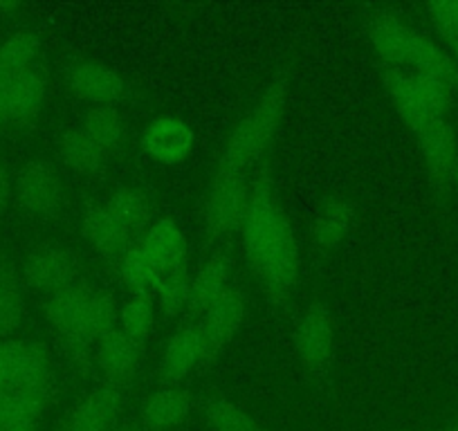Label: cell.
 I'll use <instances>...</instances> for the list:
<instances>
[{
	"label": "cell",
	"instance_id": "cell-1",
	"mask_svg": "<svg viewBox=\"0 0 458 431\" xmlns=\"http://www.w3.org/2000/svg\"><path fill=\"white\" fill-rule=\"evenodd\" d=\"M241 239L254 275L270 297H288L299 272L297 241L267 180H257L252 184Z\"/></svg>",
	"mask_w": 458,
	"mask_h": 431
},
{
	"label": "cell",
	"instance_id": "cell-2",
	"mask_svg": "<svg viewBox=\"0 0 458 431\" xmlns=\"http://www.w3.org/2000/svg\"><path fill=\"white\" fill-rule=\"evenodd\" d=\"M367 32L371 46L385 61V68L425 74L452 92L458 88V65L452 55L391 12H373L367 21Z\"/></svg>",
	"mask_w": 458,
	"mask_h": 431
},
{
	"label": "cell",
	"instance_id": "cell-3",
	"mask_svg": "<svg viewBox=\"0 0 458 431\" xmlns=\"http://www.w3.org/2000/svg\"><path fill=\"white\" fill-rule=\"evenodd\" d=\"M285 97H288L285 81L267 86V90L259 97L257 104L241 117L234 131L229 133L223 153H220L218 169L245 173V169L261 160L281 124V117L285 111Z\"/></svg>",
	"mask_w": 458,
	"mask_h": 431
},
{
	"label": "cell",
	"instance_id": "cell-4",
	"mask_svg": "<svg viewBox=\"0 0 458 431\" xmlns=\"http://www.w3.org/2000/svg\"><path fill=\"white\" fill-rule=\"evenodd\" d=\"M385 88L400 120L413 135L429 122L447 117L452 90L436 79L407 70L385 68Z\"/></svg>",
	"mask_w": 458,
	"mask_h": 431
},
{
	"label": "cell",
	"instance_id": "cell-5",
	"mask_svg": "<svg viewBox=\"0 0 458 431\" xmlns=\"http://www.w3.org/2000/svg\"><path fill=\"white\" fill-rule=\"evenodd\" d=\"M252 184L245 173L234 171H216L205 198V223L216 236H227L241 232L250 207Z\"/></svg>",
	"mask_w": 458,
	"mask_h": 431
},
{
	"label": "cell",
	"instance_id": "cell-6",
	"mask_svg": "<svg viewBox=\"0 0 458 431\" xmlns=\"http://www.w3.org/2000/svg\"><path fill=\"white\" fill-rule=\"evenodd\" d=\"M294 351L303 367L315 376H321L333 355L335 328L333 317L324 303H310L294 324Z\"/></svg>",
	"mask_w": 458,
	"mask_h": 431
},
{
	"label": "cell",
	"instance_id": "cell-7",
	"mask_svg": "<svg viewBox=\"0 0 458 431\" xmlns=\"http://www.w3.org/2000/svg\"><path fill=\"white\" fill-rule=\"evenodd\" d=\"M245 319V301L236 290L229 288L209 310L202 312L196 321L198 335L202 342L205 362L214 359L229 342L234 340Z\"/></svg>",
	"mask_w": 458,
	"mask_h": 431
},
{
	"label": "cell",
	"instance_id": "cell-8",
	"mask_svg": "<svg viewBox=\"0 0 458 431\" xmlns=\"http://www.w3.org/2000/svg\"><path fill=\"white\" fill-rule=\"evenodd\" d=\"M79 261L72 249L61 245H43L28 257L23 266L25 283L43 294H55L77 281Z\"/></svg>",
	"mask_w": 458,
	"mask_h": 431
},
{
	"label": "cell",
	"instance_id": "cell-9",
	"mask_svg": "<svg viewBox=\"0 0 458 431\" xmlns=\"http://www.w3.org/2000/svg\"><path fill=\"white\" fill-rule=\"evenodd\" d=\"M3 364H5L7 391H32V393L50 391V364L41 346L25 340L5 342Z\"/></svg>",
	"mask_w": 458,
	"mask_h": 431
},
{
	"label": "cell",
	"instance_id": "cell-10",
	"mask_svg": "<svg viewBox=\"0 0 458 431\" xmlns=\"http://www.w3.org/2000/svg\"><path fill=\"white\" fill-rule=\"evenodd\" d=\"M196 135L191 126L178 115H160L148 122L142 135V147L151 160L165 166L182 165L193 151Z\"/></svg>",
	"mask_w": 458,
	"mask_h": 431
},
{
	"label": "cell",
	"instance_id": "cell-11",
	"mask_svg": "<svg viewBox=\"0 0 458 431\" xmlns=\"http://www.w3.org/2000/svg\"><path fill=\"white\" fill-rule=\"evenodd\" d=\"M126 386L104 382L92 389L70 413L64 431H117V420L124 407Z\"/></svg>",
	"mask_w": 458,
	"mask_h": 431
},
{
	"label": "cell",
	"instance_id": "cell-12",
	"mask_svg": "<svg viewBox=\"0 0 458 431\" xmlns=\"http://www.w3.org/2000/svg\"><path fill=\"white\" fill-rule=\"evenodd\" d=\"M14 193L21 207L37 216H52L64 205V187L59 175L43 162H30L19 171Z\"/></svg>",
	"mask_w": 458,
	"mask_h": 431
},
{
	"label": "cell",
	"instance_id": "cell-13",
	"mask_svg": "<svg viewBox=\"0 0 458 431\" xmlns=\"http://www.w3.org/2000/svg\"><path fill=\"white\" fill-rule=\"evenodd\" d=\"M70 88L92 106H114L124 97L126 83L120 72L101 61H81L70 70Z\"/></svg>",
	"mask_w": 458,
	"mask_h": 431
},
{
	"label": "cell",
	"instance_id": "cell-14",
	"mask_svg": "<svg viewBox=\"0 0 458 431\" xmlns=\"http://www.w3.org/2000/svg\"><path fill=\"white\" fill-rule=\"evenodd\" d=\"M416 139L431 180L440 187L447 184L452 180V166L458 151L456 133H454V126L449 124L447 117L429 122L425 129L418 131Z\"/></svg>",
	"mask_w": 458,
	"mask_h": 431
},
{
	"label": "cell",
	"instance_id": "cell-15",
	"mask_svg": "<svg viewBox=\"0 0 458 431\" xmlns=\"http://www.w3.org/2000/svg\"><path fill=\"white\" fill-rule=\"evenodd\" d=\"M140 358H142V344L126 337L120 328L97 342L95 362L106 376V382L120 386L129 385L138 371Z\"/></svg>",
	"mask_w": 458,
	"mask_h": 431
},
{
	"label": "cell",
	"instance_id": "cell-16",
	"mask_svg": "<svg viewBox=\"0 0 458 431\" xmlns=\"http://www.w3.org/2000/svg\"><path fill=\"white\" fill-rule=\"evenodd\" d=\"M83 236L90 248L106 261H120L126 249L133 245V236L122 227L113 211L104 205L92 207L83 218Z\"/></svg>",
	"mask_w": 458,
	"mask_h": 431
},
{
	"label": "cell",
	"instance_id": "cell-17",
	"mask_svg": "<svg viewBox=\"0 0 458 431\" xmlns=\"http://www.w3.org/2000/svg\"><path fill=\"white\" fill-rule=\"evenodd\" d=\"M140 248L148 254L160 272L175 270L184 266L187 258V239L180 225L171 218H160L151 223L148 230L140 236Z\"/></svg>",
	"mask_w": 458,
	"mask_h": 431
},
{
	"label": "cell",
	"instance_id": "cell-18",
	"mask_svg": "<svg viewBox=\"0 0 458 431\" xmlns=\"http://www.w3.org/2000/svg\"><path fill=\"white\" fill-rule=\"evenodd\" d=\"M205 362L202 353V342L198 335L196 324L184 326L182 331L175 333L166 344L165 353L160 359V377L166 386H178L189 373L196 371V367Z\"/></svg>",
	"mask_w": 458,
	"mask_h": 431
},
{
	"label": "cell",
	"instance_id": "cell-19",
	"mask_svg": "<svg viewBox=\"0 0 458 431\" xmlns=\"http://www.w3.org/2000/svg\"><path fill=\"white\" fill-rule=\"evenodd\" d=\"M90 294V285L81 283V281H74L72 285L59 290V292H55L47 299V321H50L52 328H55L59 335H64L65 340L77 342L79 331H81L83 312H86Z\"/></svg>",
	"mask_w": 458,
	"mask_h": 431
},
{
	"label": "cell",
	"instance_id": "cell-20",
	"mask_svg": "<svg viewBox=\"0 0 458 431\" xmlns=\"http://www.w3.org/2000/svg\"><path fill=\"white\" fill-rule=\"evenodd\" d=\"M191 395L180 386H166L156 391L151 398L144 402L140 411V422L147 431H174L182 425L191 413Z\"/></svg>",
	"mask_w": 458,
	"mask_h": 431
},
{
	"label": "cell",
	"instance_id": "cell-21",
	"mask_svg": "<svg viewBox=\"0 0 458 431\" xmlns=\"http://www.w3.org/2000/svg\"><path fill=\"white\" fill-rule=\"evenodd\" d=\"M46 97V79L37 70H30V72L16 77L5 90V122L10 124L32 122L43 111Z\"/></svg>",
	"mask_w": 458,
	"mask_h": 431
},
{
	"label": "cell",
	"instance_id": "cell-22",
	"mask_svg": "<svg viewBox=\"0 0 458 431\" xmlns=\"http://www.w3.org/2000/svg\"><path fill=\"white\" fill-rule=\"evenodd\" d=\"M229 290V263L223 257L207 258L191 279L189 312L200 317Z\"/></svg>",
	"mask_w": 458,
	"mask_h": 431
},
{
	"label": "cell",
	"instance_id": "cell-23",
	"mask_svg": "<svg viewBox=\"0 0 458 431\" xmlns=\"http://www.w3.org/2000/svg\"><path fill=\"white\" fill-rule=\"evenodd\" d=\"M47 393L5 391L0 393V431L34 429L47 407Z\"/></svg>",
	"mask_w": 458,
	"mask_h": 431
},
{
	"label": "cell",
	"instance_id": "cell-24",
	"mask_svg": "<svg viewBox=\"0 0 458 431\" xmlns=\"http://www.w3.org/2000/svg\"><path fill=\"white\" fill-rule=\"evenodd\" d=\"M120 324V303L110 292L92 290L88 299L86 312H83L81 331H79L77 344H88V342H99L108 333L117 331Z\"/></svg>",
	"mask_w": 458,
	"mask_h": 431
},
{
	"label": "cell",
	"instance_id": "cell-25",
	"mask_svg": "<svg viewBox=\"0 0 458 431\" xmlns=\"http://www.w3.org/2000/svg\"><path fill=\"white\" fill-rule=\"evenodd\" d=\"M106 207L113 211V216L122 223L131 236H142L151 225V205L148 198L140 189L117 187L106 200Z\"/></svg>",
	"mask_w": 458,
	"mask_h": 431
},
{
	"label": "cell",
	"instance_id": "cell-26",
	"mask_svg": "<svg viewBox=\"0 0 458 431\" xmlns=\"http://www.w3.org/2000/svg\"><path fill=\"white\" fill-rule=\"evenodd\" d=\"M61 160L70 166L72 171L81 175H92L97 171H101L108 162L110 153L106 148H101L90 135L83 133V129L68 131V133L61 138Z\"/></svg>",
	"mask_w": 458,
	"mask_h": 431
},
{
	"label": "cell",
	"instance_id": "cell-27",
	"mask_svg": "<svg viewBox=\"0 0 458 431\" xmlns=\"http://www.w3.org/2000/svg\"><path fill=\"white\" fill-rule=\"evenodd\" d=\"M38 56V37L30 30H19L0 46V86H10L16 77L30 72Z\"/></svg>",
	"mask_w": 458,
	"mask_h": 431
},
{
	"label": "cell",
	"instance_id": "cell-28",
	"mask_svg": "<svg viewBox=\"0 0 458 431\" xmlns=\"http://www.w3.org/2000/svg\"><path fill=\"white\" fill-rule=\"evenodd\" d=\"M353 205L342 198L324 202L317 211L315 223H312V236L321 248H337L346 236H349L351 225H353Z\"/></svg>",
	"mask_w": 458,
	"mask_h": 431
},
{
	"label": "cell",
	"instance_id": "cell-29",
	"mask_svg": "<svg viewBox=\"0 0 458 431\" xmlns=\"http://www.w3.org/2000/svg\"><path fill=\"white\" fill-rule=\"evenodd\" d=\"M81 129L108 153L120 148L126 138L124 117L114 106H92L90 111L83 115Z\"/></svg>",
	"mask_w": 458,
	"mask_h": 431
},
{
	"label": "cell",
	"instance_id": "cell-30",
	"mask_svg": "<svg viewBox=\"0 0 458 431\" xmlns=\"http://www.w3.org/2000/svg\"><path fill=\"white\" fill-rule=\"evenodd\" d=\"M117 266H120L122 281L126 283V288L133 290V294H148V290H156L162 275L156 263L148 258V254L140 248V243L131 245L124 257L117 261Z\"/></svg>",
	"mask_w": 458,
	"mask_h": 431
},
{
	"label": "cell",
	"instance_id": "cell-31",
	"mask_svg": "<svg viewBox=\"0 0 458 431\" xmlns=\"http://www.w3.org/2000/svg\"><path fill=\"white\" fill-rule=\"evenodd\" d=\"M156 321V303L148 294H131L120 306V328L126 337H131L138 344H144L153 331Z\"/></svg>",
	"mask_w": 458,
	"mask_h": 431
},
{
	"label": "cell",
	"instance_id": "cell-32",
	"mask_svg": "<svg viewBox=\"0 0 458 431\" xmlns=\"http://www.w3.org/2000/svg\"><path fill=\"white\" fill-rule=\"evenodd\" d=\"M191 279L193 275L187 266L175 267V270L162 272L160 281L156 285L157 303L162 312L169 317H178L182 310H189V299H191Z\"/></svg>",
	"mask_w": 458,
	"mask_h": 431
},
{
	"label": "cell",
	"instance_id": "cell-33",
	"mask_svg": "<svg viewBox=\"0 0 458 431\" xmlns=\"http://www.w3.org/2000/svg\"><path fill=\"white\" fill-rule=\"evenodd\" d=\"M202 416L211 431H263L243 407L229 400H211L207 402Z\"/></svg>",
	"mask_w": 458,
	"mask_h": 431
},
{
	"label": "cell",
	"instance_id": "cell-34",
	"mask_svg": "<svg viewBox=\"0 0 458 431\" xmlns=\"http://www.w3.org/2000/svg\"><path fill=\"white\" fill-rule=\"evenodd\" d=\"M25 315V299L14 276H0V337L10 335L21 326Z\"/></svg>",
	"mask_w": 458,
	"mask_h": 431
},
{
	"label": "cell",
	"instance_id": "cell-35",
	"mask_svg": "<svg viewBox=\"0 0 458 431\" xmlns=\"http://www.w3.org/2000/svg\"><path fill=\"white\" fill-rule=\"evenodd\" d=\"M431 23L447 41H458V0H438L427 5Z\"/></svg>",
	"mask_w": 458,
	"mask_h": 431
},
{
	"label": "cell",
	"instance_id": "cell-36",
	"mask_svg": "<svg viewBox=\"0 0 458 431\" xmlns=\"http://www.w3.org/2000/svg\"><path fill=\"white\" fill-rule=\"evenodd\" d=\"M12 193H14V184H12L10 173L5 169H0V218H3V214L10 207Z\"/></svg>",
	"mask_w": 458,
	"mask_h": 431
},
{
	"label": "cell",
	"instance_id": "cell-37",
	"mask_svg": "<svg viewBox=\"0 0 458 431\" xmlns=\"http://www.w3.org/2000/svg\"><path fill=\"white\" fill-rule=\"evenodd\" d=\"M3 346H5V342H0V393H5V391H7L5 364H3Z\"/></svg>",
	"mask_w": 458,
	"mask_h": 431
},
{
	"label": "cell",
	"instance_id": "cell-38",
	"mask_svg": "<svg viewBox=\"0 0 458 431\" xmlns=\"http://www.w3.org/2000/svg\"><path fill=\"white\" fill-rule=\"evenodd\" d=\"M21 10V3H0V14H14V12Z\"/></svg>",
	"mask_w": 458,
	"mask_h": 431
},
{
	"label": "cell",
	"instance_id": "cell-39",
	"mask_svg": "<svg viewBox=\"0 0 458 431\" xmlns=\"http://www.w3.org/2000/svg\"><path fill=\"white\" fill-rule=\"evenodd\" d=\"M5 86H0V124L5 122Z\"/></svg>",
	"mask_w": 458,
	"mask_h": 431
},
{
	"label": "cell",
	"instance_id": "cell-40",
	"mask_svg": "<svg viewBox=\"0 0 458 431\" xmlns=\"http://www.w3.org/2000/svg\"><path fill=\"white\" fill-rule=\"evenodd\" d=\"M449 182L454 184V187L458 189V151H456V160H454V166H452V180Z\"/></svg>",
	"mask_w": 458,
	"mask_h": 431
},
{
	"label": "cell",
	"instance_id": "cell-41",
	"mask_svg": "<svg viewBox=\"0 0 458 431\" xmlns=\"http://www.w3.org/2000/svg\"><path fill=\"white\" fill-rule=\"evenodd\" d=\"M449 43V55H452V59L456 61L458 65V41H447Z\"/></svg>",
	"mask_w": 458,
	"mask_h": 431
},
{
	"label": "cell",
	"instance_id": "cell-42",
	"mask_svg": "<svg viewBox=\"0 0 458 431\" xmlns=\"http://www.w3.org/2000/svg\"><path fill=\"white\" fill-rule=\"evenodd\" d=\"M445 431H458V420H456V422H452V425H449L447 429H445Z\"/></svg>",
	"mask_w": 458,
	"mask_h": 431
},
{
	"label": "cell",
	"instance_id": "cell-43",
	"mask_svg": "<svg viewBox=\"0 0 458 431\" xmlns=\"http://www.w3.org/2000/svg\"><path fill=\"white\" fill-rule=\"evenodd\" d=\"M16 431H34V429H16Z\"/></svg>",
	"mask_w": 458,
	"mask_h": 431
}]
</instances>
